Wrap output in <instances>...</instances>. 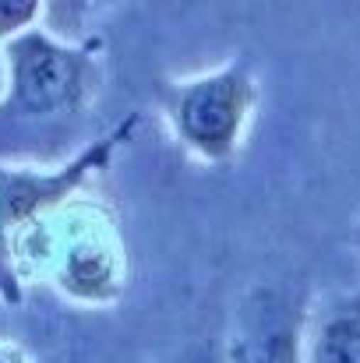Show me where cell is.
Instances as JSON below:
<instances>
[{
	"instance_id": "1",
	"label": "cell",
	"mask_w": 360,
	"mask_h": 363,
	"mask_svg": "<svg viewBox=\"0 0 360 363\" xmlns=\"http://www.w3.org/2000/svg\"><path fill=\"white\" fill-rule=\"evenodd\" d=\"M11 272L21 286L28 272H43L67 300L107 307L124 293L127 254L114 219L99 205L67 201L18 240Z\"/></svg>"
},
{
	"instance_id": "2",
	"label": "cell",
	"mask_w": 360,
	"mask_h": 363,
	"mask_svg": "<svg viewBox=\"0 0 360 363\" xmlns=\"http://www.w3.org/2000/svg\"><path fill=\"white\" fill-rule=\"evenodd\" d=\"M141 123V113H131L120 121L110 134L85 145L71 162L53 169H32V166H0V296L7 303H21V282L11 272V254L18 240L36 230L50 212L64 208L78 198V191L110 169L114 152L131 141L134 127Z\"/></svg>"
},
{
	"instance_id": "3",
	"label": "cell",
	"mask_w": 360,
	"mask_h": 363,
	"mask_svg": "<svg viewBox=\"0 0 360 363\" xmlns=\"http://www.w3.org/2000/svg\"><path fill=\"white\" fill-rule=\"evenodd\" d=\"M103 39L60 43L39 25L4 43L7 60V106L21 117L78 113L99 82Z\"/></svg>"
},
{
	"instance_id": "4",
	"label": "cell",
	"mask_w": 360,
	"mask_h": 363,
	"mask_svg": "<svg viewBox=\"0 0 360 363\" xmlns=\"http://www.w3.org/2000/svg\"><path fill=\"white\" fill-rule=\"evenodd\" d=\"M254 103L258 85L247 60H234L219 71L177 82L163 96V110L177 141L212 166L230 162L240 152Z\"/></svg>"
},
{
	"instance_id": "5",
	"label": "cell",
	"mask_w": 360,
	"mask_h": 363,
	"mask_svg": "<svg viewBox=\"0 0 360 363\" xmlns=\"http://www.w3.org/2000/svg\"><path fill=\"white\" fill-rule=\"evenodd\" d=\"M230 363H304V318L261 293V303L244 314L230 342Z\"/></svg>"
},
{
	"instance_id": "6",
	"label": "cell",
	"mask_w": 360,
	"mask_h": 363,
	"mask_svg": "<svg viewBox=\"0 0 360 363\" xmlns=\"http://www.w3.org/2000/svg\"><path fill=\"white\" fill-rule=\"evenodd\" d=\"M304 363H360V293L329 296L304 318Z\"/></svg>"
},
{
	"instance_id": "7",
	"label": "cell",
	"mask_w": 360,
	"mask_h": 363,
	"mask_svg": "<svg viewBox=\"0 0 360 363\" xmlns=\"http://www.w3.org/2000/svg\"><path fill=\"white\" fill-rule=\"evenodd\" d=\"M39 18H43V4H32V0H25V4H18V0H0V39L11 43L14 35L36 28Z\"/></svg>"
},
{
	"instance_id": "8",
	"label": "cell",
	"mask_w": 360,
	"mask_h": 363,
	"mask_svg": "<svg viewBox=\"0 0 360 363\" xmlns=\"http://www.w3.org/2000/svg\"><path fill=\"white\" fill-rule=\"evenodd\" d=\"M0 363H28V353L18 342H4L0 339Z\"/></svg>"
},
{
	"instance_id": "9",
	"label": "cell",
	"mask_w": 360,
	"mask_h": 363,
	"mask_svg": "<svg viewBox=\"0 0 360 363\" xmlns=\"http://www.w3.org/2000/svg\"><path fill=\"white\" fill-rule=\"evenodd\" d=\"M7 96V60H4V53H0V99Z\"/></svg>"
},
{
	"instance_id": "10",
	"label": "cell",
	"mask_w": 360,
	"mask_h": 363,
	"mask_svg": "<svg viewBox=\"0 0 360 363\" xmlns=\"http://www.w3.org/2000/svg\"><path fill=\"white\" fill-rule=\"evenodd\" d=\"M357 247H360V230H357Z\"/></svg>"
}]
</instances>
